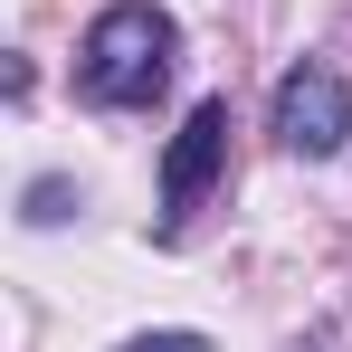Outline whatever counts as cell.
Segmentation results:
<instances>
[{
  "label": "cell",
  "mask_w": 352,
  "mask_h": 352,
  "mask_svg": "<svg viewBox=\"0 0 352 352\" xmlns=\"http://www.w3.org/2000/svg\"><path fill=\"white\" fill-rule=\"evenodd\" d=\"M172 58H181L172 10H153V0H115V10H96V19H86L76 76H86V96H96V105H153V96L172 86Z\"/></svg>",
  "instance_id": "obj_1"
},
{
  "label": "cell",
  "mask_w": 352,
  "mask_h": 352,
  "mask_svg": "<svg viewBox=\"0 0 352 352\" xmlns=\"http://www.w3.org/2000/svg\"><path fill=\"white\" fill-rule=\"evenodd\" d=\"M267 133L286 143L295 162H333L352 143V86L324 58H295L286 76H276V96H267Z\"/></svg>",
  "instance_id": "obj_2"
},
{
  "label": "cell",
  "mask_w": 352,
  "mask_h": 352,
  "mask_svg": "<svg viewBox=\"0 0 352 352\" xmlns=\"http://www.w3.org/2000/svg\"><path fill=\"white\" fill-rule=\"evenodd\" d=\"M29 219H38V229H48V219H67V181H38V190H29Z\"/></svg>",
  "instance_id": "obj_5"
},
{
  "label": "cell",
  "mask_w": 352,
  "mask_h": 352,
  "mask_svg": "<svg viewBox=\"0 0 352 352\" xmlns=\"http://www.w3.org/2000/svg\"><path fill=\"white\" fill-rule=\"evenodd\" d=\"M124 352H210V333H133Z\"/></svg>",
  "instance_id": "obj_4"
},
{
  "label": "cell",
  "mask_w": 352,
  "mask_h": 352,
  "mask_svg": "<svg viewBox=\"0 0 352 352\" xmlns=\"http://www.w3.org/2000/svg\"><path fill=\"white\" fill-rule=\"evenodd\" d=\"M219 162H229V96H200V105L181 115L172 153H162V238L190 229V210H200V190L219 181Z\"/></svg>",
  "instance_id": "obj_3"
}]
</instances>
